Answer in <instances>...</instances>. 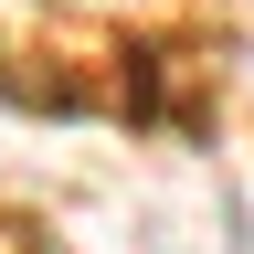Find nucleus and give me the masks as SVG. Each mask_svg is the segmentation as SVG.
Here are the masks:
<instances>
[{
	"label": "nucleus",
	"instance_id": "1",
	"mask_svg": "<svg viewBox=\"0 0 254 254\" xmlns=\"http://www.w3.org/2000/svg\"><path fill=\"white\" fill-rule=\"evenodd\" d=\"M138 254H254V222H244V201L222 180H190L180 201H148Z\"/></svg>",
	"mask_w": 254,
	"mask_h": 254
}]
</instances>
